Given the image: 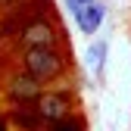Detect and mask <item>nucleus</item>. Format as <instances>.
I'll return each instance as SVG.
<instances>
[{
  "instance_id": "nucleus-1",
  "label": "nucleus",
  "mask_w": 131,
  "mask_h": 131,
  "mask_svg": "<svg viewBox=\"0 0 131 131\" xmlns=\"http://www.w3.org/2000/svg\"><path fill=\"white\" fill-rule=\"evenodd\" d=\"M25 69L31 72V78H53L62 72V56L50 47H28Z\"/></svg>"
},
{
  "instance_id": "nucleus-2",
  "label": "nucleus",
  "mask_w": 131,
  "mask_h": 131,
  "mask_svg": "<svg viewBox=\"0 0 131 131\" xmlns=\"http://www.w3.org/2000/svg\"><path fill=\"white\" fill-rule=\"evenodd\" d=\"M69 9H72V16H75V22H78V28L84 31V35H94L97 28L103 25V19H106V9H103V3H97V0H69Z\"/></svg>"
},
{
  "instance_id": "nucleus-3",
  "label": "nucleus",
  "mask_w": 131,
  "mask_h": 131,
  "mask_svg": "<svg viewBox=\"0 0 131 131\" xmlns=\"http://www.w3.org/2000/svg\"><path fill=\"white\" fill-rule=\"evenodd\" d=\"M22 41L28 47H53L56 44V28L50 22H31L25 31H22Z\"/></svg>"
},
{
  "instance_id": "nucleus-4",
  "label": "nucleus",
  "mask_w": 131,
  "mask_h": 131,
  "mask_svg": "<svg viewBox=\"0 0 131 131\" xmlns=\"http://www.w3.org/2000/svg\"><path fill=\"white\" fill-rule=\"evenodd\" d=\"M41 116L44 119H53V122H59V119H66V109H72V103H69V97L66 94H50V97H41Z\"/></svg>"
},
{
  "instance_id": "nucleus-5",
  "label": "nucleus",
  "mask_w": 131,
  "mask_h": 131,
  "mask_svg": "<svg viewBox=\"0 0 131 131\" xmlns=\"http://www.w3.org/2000/svg\"><path fill=\"white\" fill-rule=\"evenodd\" d=\"M13 94H16V97H25V100L35 97V94H38L35 78H16V81H13Z\"/></svg>"
},
{
  "instance_id": "nucleus-6",
  "label": "nucleus",
  "mask_w": 131,
  "mask_h": 131,
  "mask_svg": "<svg viewBox=\"0 0 131 131\" xmlns=\"http://www.w3.org/2000/svg\"><path fill=\"white\" fill-rule=\"evenodd\" d=\"M103 59H106V41H100V44L91 47V66H94L97 72L103 69Z\"/></svg>"
},
{
  "instance_id": "nucleus-7",
  "label": "nucleus",
  "mask_w": 131,
  "mask_h": 131,
  "mask_svg": "<svg viewBox=\"0 0 131 131\" xmlns=\"http://www.w3.org/2000/svg\"><path fill=\"white\" fill-rule=\"evenodd\" d=\"M56 131H81V122H75V119H59L56 122Z\"/></svg>"
},
{
  "instance_id": "nucleus-8",
  "label": "nucleus",
  "mask_w": 131,
  "mask_h": 131,
  "mask_svg": "<svg viewBox=\"0 0 131 131\" xmlns=\"http://www.w3.org/2000/svg\"><path fill=\"white\" fill-rule=\"evenodd\" d=\"M0 131H3V122H0Z\"/></svg>"
},
{
  "instance_id": "nucleus-9",
  "label": "nucleus",
  "mask_w": 131,
  "mask_h": 131,
  "mask_svg": "<svg viewBox=\"0 0 131 131\" xmlns=\"http://www.w3.org/2000/svg\"><path fill=\"white\" fill-rule=\"evenodd\" d=\"M84 3H88V0H84Z\"/></svg>"
}]
</instances>
